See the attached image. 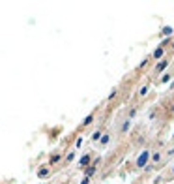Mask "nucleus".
I'll use <instances>...</instances> for the list:
<instances>
[{
    "label": "nucleus",
    "instance_id": "6",
    "mask_svg": "<svg viewBox=\"0 0 174 184\" xmlns=\"http://www.w3.org/2000/svg\"><path fill=\"white\" fill-rule=\"evenodd\" d=\"M127 128H129V120H125V122H124V126H122V132H125Z\"/></svg>",
    "mask_w": 174,
    "mask_h": 184
},
{
    "label": "nucleus",
    "instance_id": "10",
    "mask_svg": "<svg viewBox=\"0 0 174 184\" xmlns=\"http://www.w3.org/2000/svg\"><path fill=\"white\" fill-rule=\"evenodd\" d=\"M172 175H174V167H172Z\"/></svg>",
    "mask_w": 174,
    "mask_h": 184
},
{
    "label": "nucleus",
    "instance_id": "8",
    "mask_svg": "<svg viewBox=\"0 0 174 184\" xmlns=\"http://www.w3.org/2000/svg\"><path fill=\"white\" fill-rule=\"evenodd\" d=\"M146 92H148V86H144V89H140V92H139V94H140V96H144Z\"/></svg>",
    "mask_w": 174,
    "mask_h": 184
},
{
    "label": "nucleus",
    "instance_id": "7",
    "mask_svg": "<svg viewBox=\"0 0 174 184\" xmlns=\"http://www.w3.org/2000/svg\"><path fill=\"white\" fill-rule=\"evenodd\" d=\"M169 79H170V73H167V75H165V77H163V79H161V83H167Z\"/></svg>",
    "mask_w": 174,
    "mask_h": 184
},
{
    "label": "nucleus",
    "instance_id": "11",
    "mask_svg": "<svg viewBox=\"0 0 174 184\" xmlns=\"http://www.w3.org/2000/svg\"><path fill=\"white\" fill-rule=\"evenodd\" d=\"M172 49H174V41H172Z\"/></svg>",
    "mask_w": 174,
    "mask_h": 184
},
{
    "label": "nucleus",
    "instance_id": "3",
    "mask_svg": "<svg viewBox=\"0 0 174 184\" xmlns=\"http://www.w3.org/2000/svg\"><path fill=\"white\" fill-rule=\"evenodd\" d=\"M152 57H154V58H157V60H159V58L163 57V47H157V49L154 51V55H152Z\"/></svg>",
    "mask_w": 174,
    "mask_h": 184
},
{
    "label": "nucleus",
    "instance_id": "4",
    "mask_svg": "<svg viewBox=\"0 0 174 184\" xmlns=\"http://www.w3.org/2000/svg\"><path fill=\"white\" fill-rule=\"evenodd\" d=\"M161 34H163V36H169V34H172V26H165V28L161 30Z\"/></svg>",
    "mask_w": 174,
    "mask_h": 184
},
{
    "label": "nucleus",
    "instance_id": "5",
    "mask_svg": "<svg viewBox=\"0 0 174 184\" xmlns=\"http://www.w3.org/2000/svg\"><path fill=\"white\" fill-rule=\"evenodd\" d=\"M150 160H152V161H154V164H157V161L161 160V154H159V152H156L154 156H152V158H150Z\"/></svg>",
    "mask_w": 174,
    "mask_h": 184
},
{
    "label": "nucleus",
    "instance_id": "1",
    "mask_svg": "<svg viewBox=\"0 0 174 184\" xmlns=\"http://www.w3.org/2000/svg\"><path fill=\"white\" fill-rule=\"evenodd\" d=\"M148 161H150V150H142L137 156V167H146Z\"/></svg>",
    "mask_w": 174,
    "mask_h": 184
},
{
    "label": "nucleus",
    "instance_id": "9",
    "mask_svg": "<svg viewBox=\"0 0 174 184\" xmlns=\"http://www.w3.org/2000/svg\"><path fill=\"white\" fill-rule=\"evenodd\" d=\"M101 143H103V145H107V143H109V135H105V137L101 139Z\"/></svg>",
    "mask_w": 174,
    "mask_h": 184
},
{
    "label": "nucleus",
    "instance_id": "12",
    "mask_svg": "<svg viewBox=\"0 0 174 184\" xmlns=\"http://www.w3.org/2000/svg\"><path fill=\"white\" fill-rule=\"evenodd\" d=\"M172 111H174V103H172Z\"/></svg>",
    "mask_w": 174,
    "mask_h": 184
},
{
    "label": "nucleus",
    "instance_id": "2",
    "mask_svg": "<svg viewBox=\"0 0 174 184\" xmlns=\"http://www.w3.org/2000/svg\"><path fill=\"white\" fill-rule=\"evenodd\" d=\"M167 66H169V60H161V62L157 64V66H156V70H154V71H156V73H161V71L165 70Z\"/></svg>",
    "mask_w": 174,
    "mask_h": 184
}]
</instances>
